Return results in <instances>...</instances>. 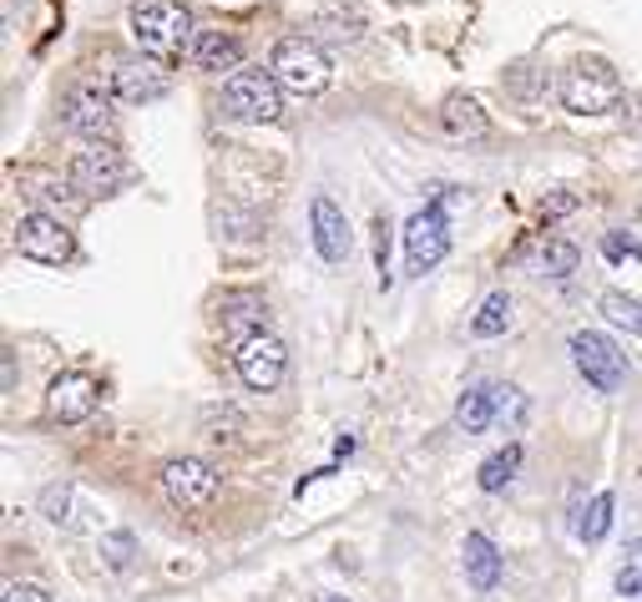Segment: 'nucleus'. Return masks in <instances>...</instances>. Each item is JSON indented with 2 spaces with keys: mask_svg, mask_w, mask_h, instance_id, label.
I'll list each match as a JSON object with an SVG mask.
<instances>
[{
  "mask_svg": "<svg viewBox=\"0 0 642 602\" xmlns=\"http://www.w3.org/2000/svg\"><path fill=\"white\" fill-rule=\"evenodd\" d=\"M127 26L131 41L142 46V57L162 61V66L177 57H192V41H198V21L182 0H131Z\"/></svg>",
  "mask_w": 642,
  "mask_h": 602,
  "instance_id": "obj_1",
  "label": "nucleus"
},
{
  "mask_svg": "<svg viewBox=\"0 0 642 602\" xmlns=\"http://www.w3.org/2000/svg\"><path fill=\"white\" fill-rule=\"evenodd\" d=\"M562 106L571 117H602L622 106V81H617L613 61L607 57H577L562 72Z\"/></svg>",
  "mask_w": 642,
  "mask_h": 602,
  "instance_id": "obj_2",
  "label": "nucleus"
},
{
  "mask_svg": "<svg viewBox=\"0 0 642 602\" xmlns=\"http://www.w3.org/2000/svg\"><path fill=\"white\" fill-rule=\"evenodd\" d=\"M268 72L278 76V87L299 91V97L329 87V57H324V46L314 36H284L274 46V57H268Z\"/></svg>",
  "mask_w": 642,
  "mask_h": 602,
  "instance_id": "obj_3",
  "label": "nucleus"
},
{
  "mask_svg": "<svg viewBox=\"0 0 642 602\" xmlns=\"http://www.w3.org/2000/svg\"><path fill=\"white\" fill-rule=\"evenodd\" d=\"M445 203H451V192H436V198L405 223L410 274H430V268L451 253V218H445Z\"/></svg>",
  "mask_w": 642,
  "mask_h": 602,
  "instance_id": "obj_4",
  "label": "nucleus"
},
{
  "mask_svg": "<svg viewBox=\"0 0 642 602\" xmlns=\"http://www.w3.org/2000/svg\"><path fill=\"white\" fill-rule=\"evenodd\" d=\"M223 106H228V117H238V122H278L284 117V87H278L274 72L249 66V72L228 76Z\"/></svg>",
  "mask_w": 642,
  "mask_h": 602,
  "instance_id": "obj_5",
  "label": "nucleus"
},
{
  "mask_svg": "<svg viewBox=\"0 0 642 602\" xmlns=\"http://www.w3.org/2000/svg\"><path fill=\"white\" fill-rule=\"evenodd\" d=\"M571 365H577V375L597 396H617L622 380H628V354L617 350L607 335H597V329H577L571 335Z\"/></svg>",
  "mask_w": 642,
  "mask_h": 602,
  "instance_id": "obj_6",
  "label": "nucleus"
},
{
  "mask_svg": "<svg viewBox=\"0 0 642 602\" xmlns=\"http://www.w3.org/2000/svg\"><path fill=\"white\" fill-rule=\"evenodd\" d=\"M127 177H131V167L112 142H91V148H81L72 158V167H66V183L76 188V198H106V192H117Z\"/></svg>",
  "mask_w": 642,
  "mask_h": 602,
  "instance_id": "obj_7",
  "label": "nucleus"
},
{
  "mask_svg": "<svg viewBox=\"0 0 642 602\" xmlns=\"http://www.w3.org/2000/svg\"><path fill=\"white\" fill-rule=\"evenodd\" d=\"M15 249L26 253L30 264H72L76 238L56 213H41V208H36V213H26V218L15 223Z\"/></svg>",
  "mask_w": 642,
  "mask_h": 602,
  "instance_id": "obj_8",
  "label": "nucleus"
},
{
  "mask_svg": "<svg viewBox=\"0 0 642 602\" xmlns=\"http://www.w3.org/2000/svg\"><path fill=\"white\" fill-rule=\"evenodd\" d=\"M97 405H102V380L91 369H61L51 380V390H46V411L61 426H81Z\"/></svg>",
  "mask_w": 642,
  "mask_h": 602,
  "instance_id": "obj_9",
  "label": "nucleus"
},
{
  "mask_svg": "<svg viewBox=\"0 0 642 602\" xmlns=\"http://www.w3.org/2000/svg\"><path fill=\"white\" fill-rule=\"evenodd\" d=\"M234 365H238V380L249 385V390L268 396V390H278L284 369H289V350H284V339H278V335H268V329H263V335H253L249 344H238Z\"/></svg>",
  "mask_w": 642,
  "mask_h": 602,
  "instance_id": "obj_10",
  "label": "nucleus"
},
{
  "mask_svg": "<svg viewBox=\"0 0 642 602\" xmlns=\"http://www.w3.org/2000/svg\"><path fill=\"white\" fill-rule=\"evenodd\" d=\"M112 91H102L97 81H81V87L66 91V127L87 142H112L117 133V112H112Z\"/></svg>",
  "mask_w": 642,
  "mask_h": 602,
  "instance_id": "obj_11",
  "label": "nucleus"
},
{
  "mask_svg": "<svg viewBox=\"0 0 642 602\" xmlns=\"http://www.w3.org/2000/svg\"><path fill=\"white\" fill-rule=\"evenodd\" d=\"M162 497L173 501V506H182V512L207 506V501L218 497V471L207 466V461H198V455H177V461L162 466Z\"/></svg>",
  "mask_w": 642,
  "mask_h": 602,
  "instance_id": "obj_12",
  "label": "nucleus"
},
{
  "mask_svg": "<svg viewBox=\"0 0 642 602\" xmlns=\"http://www.w3.org/2000/svg\"><path fill=\"white\" fill-rule=\"evenodd\" d=\"M167 87H173V81L162 72V61H152V57H127V61H117V72H112V97L127 106L162 102Z\"/></svg>",
  "mask_w": 642,
  "mask_h": 602,
  "instance_id": "obj_13",
  "label": "nucleus"
},
{
  "mask_svg": "<svg viewBox=\"0 0 642 602\" xmlns=\"http://www.w3.org/2000/svg\"><path fill=\"white\" fill-rule=\"evenodd\" d=\"M309 228H314V249H319V259L324 264H344V259H350V218H344V213H339V203L335 198H314V203H309Z\"/></svg>",
  "mask_w": 642,
  "mask_h": 602,
  "instance_id": "obj_14",
  "label": "nucleus"
},
{
  "mask_svg": "<svg viewBox=\"0 0 642 602\" xmlns=\"http://www.w3.org/2000/svg\"><path fill=\"white\" fill-rule=\"evenodd\" d=\"M192 66H198V72H238V66H243V41L223 26H198Z\"/></svg>",
  "mask_w": 642,
  "mask_h": 602,
  "instance_id": "obj_15",
  "label": "nucleus"
},
{
  "mask_svg": "<svg viewBox=\"0 0 642 602\" xmlns=\"http://www.w3.org/2000/svg\"><path fill=\"white\" fill-rule=\"evenodd\" d=\"M263 319H268V304H263V294H253V289L223 299V335L234 339V350L249 344L253 335H263Z\"/></svg>",
  "mask_w": 642,
  "mask_h": 602,
  "instance_id": "obj_16",
  "label": "nucleus"
},
{
  "mask_svg": "<svg viewBox=\"0 0 642 602\" xmlns=\"http://www.w3.org/2000/svg\"><path fill=\"white\" fill-rule=\"evenodd\" d=\"M461 557H466L470 588H476V592H496V582H501V552H496V542H491L486 531H466Z\"/></svg>",
  "mask_w": 642,
  "mask_h": 602,
  "instance_id": "obj_17",
  "label": "nucleus"
},
{
  "mask_svg": "<svg viewBox=\"0 0 642 602\" xmlns=\"http://www.w3.org/2000/svg\"><path fill=\"white\" fill-rule=\"evenodd\" d=\"M496 415H501V390L496 385H470L466 396H461V405H455V426L466 430V436H481Z\"/></svg>",
  "mask_w": 642,
  "mask_h": 602,
  "instance_id": "obj_18",
  "label": "nucleus"
},
{
  "mask_svg": "<svg viewBox=\"0 0 642 602\" xmlns=\"http://www.w3.org/2000/svg\"><path fill=\"white\" fill-rule=\"evenodd\" d=\"M440 127L451 137H486L491 133V122H486V112H481V102L476 97H445V106H440Z\"/></svg>",
  "mask_w": 642,
  "mask_h": 602,
  "instance_id": "obj_19",
  "label": "nucleus"
},
{
  "mask_svg": "<svg viewBox=\"0 0 642 602\" xmlns=\"http://www.w3.org/2000/svg\"><path fill=\"white\" fill-rule=\"evenodd\" d=\"M516 471H521V446L506 441L496 455H486L481 471H476V486H481L486 497H496V491H506V486L516 481Z\"/></svg>",
  "mask_w": 642,
  "mask_h": 602,
  "instance_id": "obj_20",
  "label": "nucleus"
},
{
  "mask_svg": "<svg viewBox=\"0 0 642 602\" xmlns=\"http://www.w3.org/2000/svg\"><path fill=\"white\" fill-rule=\"evenodd\" d=\"M571 531H577L587 547H597L602 537L613 531V491H597V497H592V506H587V512L571 522Z\"/></svg>",
  "mask_w": 642,
  "mask_h": 602,
  "instance_id": "obj_21",
  "label": "nucleus"
},
{
  "mask_svg": "<svg viewBox=\"0 0 642 602\" xmlns=\"http://www.w3.org/2000/svg\"><path fill=\"white\" fill-rule=\"evenodd\" d=\"M506 324H512V299L496 289V294L481 299L476 319H470V335H476V339H496V335H506Z\"/></svg>",
  "mask_w": 642,
  "mask_h": 602,
  "instance_id": "obj_22",
  "label": "nucleus"
},
{
  "mask_svg": "<svg viewBox=\"0 0 642 602\" xmlns=\"http://www.w3.org/2000/svg\"><path fill=\"white\" fill-rule=\"evenodd\" d=\"M577 243H567V238H552L546 249H541V274L546 279H567V274H577Z\"/></svg>",
  "mask_w": 642,
  "mask_h": 602,
  "instance_id": "obj_23",
  "label": "nucleus"
},
{
  "mask_svg": "<svg viewBox=\"0 0 642 602\" xmlns=\"http://www.w3.org/2000/svg\"><path fill=\"white\" fill-rule=\"evenodd\" d=\"M613 588H617V598H638V592H642V537H632V542H628L622 567H617V577H613Z\"/></svg>",
  "mask_w": 642,
  "mask_h": 602,
  "instance_id": "obj_24",
  "label": "nucleus"
},
{
  "mask_svg": "<svg viewBox=\"0 0 642 602\" xmlns=\"http://www.w3.org/2000/svg\"><path fill=\"white\" fill-rule=\"evenodd\" d=\"M602 314L613 324H622V329H632V335H642V299H628V294H617V289H607V294H602Z\"/></svg>",
  "mask_w": 642,
  "mask_h": 602,
  "instance_id": "obj_25",
  "label": "nucleus"
},
{
  "mask_svg": "<svg viewBox=\"0 0 642 602\" xmlns=\"http://www.w3.org/2000/svg\"><path fill=\"white\" fill-rule=\"evenodd\" d=\"M102 557H106V567H131V557H137V537L131 531H112V537H102Z\"/></svg>",
  "mask_w": 642,
  "mask_h": 602,
  "instance_id": "obj_26",
  "label": "nucleus"
},
{
  "mask_svg": "<svg viewBox=\"0 0 642 602\" xmlns=\"http://www.w3.org/2000/svg\"><path fill=\"white\" fill-rule=\"evenodd\" d=\"M375 268H380V289H390V218H375Z\"/></svg>",
  "mask_w": 642,
  "mask_h": 602,
  "instance_id": "obj_27",
  "label": "nucleus"
},
{
  "mask_svg": "<svg viewBox=\"0 0 642 602\" xmlns=\"http://www.w3.org/2000/svg\"><path fill=\"white\" fill-rule=\"evenodd\" d=\"M602 253H607L613 264H617V259H642V243H638V238H622V234H607V238H602Z\"/></svg>",
  "mask_w": 642,
  "mask_h": 602,
  "instance_id": "obj_28",
  "label": "nucleus"
},
{
  "mask_svg": "<svg viewBox=\"0 0 642 602\" xmlns=\"http://www.w3.org/2000/svg\"><path fill=\"white\" fill-rule=\"evenodd\" d=\"M0 602H51V598H46V588H36V582H11Z\"/></svg>",
  "mask_w": 642,
  "mask_h": 602,
  "instance_id": "obj_29",
  "label": "nucleus"
},
{
  "mask_svg": "<svg viewBox=\"0 0 642 602\" xmlns=\"http://www.w3.org/2000/svg\"><path fill=\"white\" fill-rule=\"evenodd\" d=\"M335 11H339V0H329V5L319 11V21H329ZM329 36H335V41H360V26H344V21H339V26L329 30Z\"/></svg>",
  "mask_w": 642,
  "mask_h": 602,
  "instance_id": "obj_30",
  "label": "nucleus"
},
{
  "mask_svg": "<svg viewBox=\"0 0 642 602\" xmlns=\"http://www.w3.org/2000/svg\"><path fill=\"white\" fill-rule=\"evenodd\" d=\"M46 516H51V522L66 516V486H51V491H46Z\"/></svg>",
  "mask_w": 642,
  "mask_h": 602,
  "instance_id": "obj_31",
  "label": "nucleus"
},
{
  "mask_svg": "<svg viewBox=\"0 0 642 602\" xmlns=\"http://www.w3.org/2000/svg\"><path fill=\"white\" fill-rule=\"evenodd\" d=\"M622 117H628L632 127L642 133V97H628V102H622Z\"/></svg>",
  "mask_w": 642,
  "mask_h": 602,
  "instance_id": "obj_32",
  "label": "nucleus"
},
{
  "mask_svg": "<svg viewBox=\"0 0 642 602\" xmlns=\"http://www.w3.org/2000/svg\"><path fill=\"white\" fill-rule=\"evenodd\" d=\"M571 208H577V198H552V203H541V213L552 218V213H571Z\"/></svg>",
  "mask_w": 642,
  "mask_h": 602,
  "instance_id": "obj_33",
  "label": "nucleus"
},
{
  "mask_svg": "<svg viewBox=\"0 0 642 602\" xmlns=\"http://www.w3.org/2000/svg\"><path fill=\"white\" fill-rule=\"evenodd\" d=\"M319 602H350V598H319Z\"/></svg>",
  "mask_w": 642,
  "mask_h": 602,
  "instance_id": "obj_34",
  "label": "nucleus"
}]
</instances>
